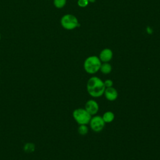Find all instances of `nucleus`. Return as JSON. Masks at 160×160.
<instances>
[{
    "label": "nucleus",
    "mask_w": 160,
    "mask_h": 160,
    "mask_svg": "<svg viewBox=\"0 0 160 160\" xmlns=\"http://www.w3.org/2000/svg\"><path fill=\"white\" fill-rule=\"evenodd\" d=\"M105 88L104 81L97 76H92L90 78L87 82V91L91 97H101L104 94Z\"/></svg>",
    "instance_id": "1"
},
{
    "label": "nucleus",
    "mask_w": 160,
    "mask_h": 160,
    "mask_svg": "<svg viewBox=\"0 0 160 160\" xmlns=\"http://www.w3.org/2000/svg\"><path fill=\"white\" fill-rule=\"evenodd\" d=\"M101 64V61L99 57L96 56H91L85 59L84 62V69L87 73L94 74L99 71Z\"/></svg>",
    "instance_id": "2"
},
{
    "label": "nucleus",
    "mask_w": 160,
    "mask_h": 160,
    "mask_svg": "<svg viewBox=\"0 0 160 160\" xmlns=\"http://www.w3.org/2000/svg\"><path fill=\"white\" fill-rule=\"evenodd\" d=\"M72 117L79 125H87L89 123L92 116L84 108H77L73 111Z\"/></svg>",
    "instance_id": "3"
},
{
    "label": "nucleus",
    "mask_w": 160,
    "mask_h": 160,
    "mask_svg": "<svg viewBox=\"0 0 160 160\" xmlns=\"http://www.w3.org/2000/svg\"><path fill=\"white\" fill-rule=\"evenodd\" d=\"M60 23L61 26L67 30H72L79 25L77 18L71 14H64L61 18Z\"/></svg>",
    "instance_id": "4"
},
{
    "label": "nucleus",
    "mask_w": 160,
    "mask_h": 160,
    "mask_svg": "<svg viewBox=\"0 0 160 160\" xmlns=\"http://www.w3.org/2000/svg\"><path fill=\"white\" fill-rule=\"evenodd\" d=\"M89 124L90 125L91 129L93 131L96 132H99L103 129L106 123L102 119V116L94 115L93 117H91Z\"/></svg>",
    "instance_id": "5"
},
{
    "label": "nucleus",
    "mask_w": 160,
    "mask_h": 160,
    "mask_svg": "<svg viewBox=\"0 0 160 160\" xmlns=\"http://www.w3.org/2000/svg\"><path fill=\"white\" fill-rule=\"evenodd\" d=\"M84 109L91 116H94L99 111V104L95 100L89 99L86 102Z\"/></svg>",
    "instance_id": "6"
},
{
    "label": "nucleus",
    "mask_w": 160,
    "mask_h": 160,
    "mask_svg": "<svg viewBox=\"0 0 160 160\" xmlns=\"http://www.w3.org/2000/svg\"><path fill=\"white\" fill-rule=\"evenodd\" d=\"M104 95L107 100L109 101H114L118 98V91L112 86L105 88Z\"/></svg>",
    "instance_id": "7"
},
{
    "label": "nucleus",
    "mask_w": 160,
    "mask_h": 160,
    "mask_svg": "<svg viewBox=\"0 0 160 160\" xmlns=\"http://www.w3.org/2000/svg\"><path fill=\"white\" fill-rule=\"evenodd\" d=\"M112 56L113 53L112 50L109 48H105L101 51L99 58L101 62H108L112 59Z\"/></svg>",
    "instance_id": "8"
},
{
    "label": "nucleus",
    "mask_w": 160,
    "mask_h": 160,
    "mask_svg": "<svg viewBox=\"0 0 160 160\" xmlns=\"http://www.w3.org/2000/svg\"><path fill=\"white\" fill-rule=\"evenodd\" d=\"M102 118V119L104 120V121L105 122V123H110L114 121L115 116H114V114L112 111H108L104 113Z\"/></svg>",
    "instance_id": "9"
},
{
    "label": "nucleus",
    "mask_w": 160,
    "mask_h": 160,
    "mask_svg": "<svg viewBox=\"0 0 160 160\" xmlns=\"http://www.w3.org/2000/svg\"><path fill=\"white\" fill-rule=\"evenodd\" d=\"M99 71L104 74H108L112 71V66L108 62H103L101 65Z\"/></svg>",
    "instance_id": "10"
},
{
    "label": "nucleus",
    "mask_w": 160,
    "mask_h": 160,
    "mask_svg": "<svg viewBox=\"0 0 160 160\" xmlns=\"http://www.w3.org/2000/svg\"><path fill=\"white\" fill-rule=\"evenodd\" d=\"M23 150L26 153H32L35 151V144L32 142H26L23 146Z\"/></svg>",
    "instance_id": "11"
},
{
    "label": "nucleus",
    "mask_w": 160,
    "mask_h": 160,
    "mask_svg": "<svg viewBox=\"0 0 160 160\" xmlns=\"http://www.w3.org/2000/svg\"><path fill=\"white\" fill-rule=\"evenodd\" d=\"M78 131L81 135H86L88 132V128L86 124H81L78 128Z\"/></svg>",
    "instance_id": "12"
},
{
    "label": "nucleus",
    "mask_w": 160,
    "mask_h": 160,
    "mask_svg": "<svg viewBox=\"0 0 160 160\" xmlns=\"http://www.w3.org/2000/svg\"><path fill=\"white\" fill-rule=\"evenodd\" d=\"M66 4V0H53V4L54 7L58 9L62 8Z\"/></svg>",
    "instance_id": "13"
},
{
    "label": "nucleus",
    "mask_w": 160,
    "mask_h": 160,
    "mask_svg": "<svg viewBox=\"0 0 160 160\" xmlns=\"http://www.w3.org/2000/svg\"><path fill=\"white\" fill-rule=\"evenodd\" d=\"M89 4L88 0H78V5L81 8H85Z\"/></svg>",
    "instance_id": "14"
},
{
    "label": "nucleus",
    "mask_w": 160,
    "mask_h": 160,
    "mask_svg": "<svg viewBox=\"0 0 160 160\" xmlns=\"http://www.w3.org/2000/svg\"><path fill=\"white\" fill-rule=\"evenodd\" d=\"M105 88H109L113 86V81L111 79H106L104 81Z\"/></svg>",
    "instance_id": "15"
},
{
    "label": "nucleus",
    "mask_w": 160,
    "mask_h": 160,
    "mask_svg": "<svg viewBox=\"0 0 160 160\" xmlns=\"http://www.w3.org/2000/svg\"><path fill=\"white\" fill-rule=\"evenodd\" d=\"M89 1V2H94L95 1V0H88Z\"/></svg>",
    "instance_id": "16"
},
{
    "label": "nucleus",
    "mask_w": 160,
    "mask_h": 160,
    "mask_svg": "<svg viewBox=\"0 0 160 160\" xmlns=\"http://www.w3.org/2000/svg\"><path fill=\"white\" fill-rule=\"evenodd\" d=\"M1 33H0V41H1Z\"/></svg>",
    "instance_id": "17"
}]
</instances>
